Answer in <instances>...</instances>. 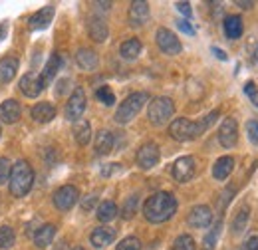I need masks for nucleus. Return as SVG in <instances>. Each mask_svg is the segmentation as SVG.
I'll use <instances>...</instances> for the list:
<instances>
[{"label":"nucleus","mask_w":258,"mask_h":250,"mask_svg":"<svg viewBox=\"0 0 258 250\" xmlns=\"http://www.w3.org/2000/svg\"><path fill=\"white\" fill-rule=\"evenodd\" d=\"M20 103L16 99H6L2 105H0V119L4 123H16L20 119Z\"/></svg>","instance_id":"2eb2a0df"},{"label":"nucleus","mask_w":258,"mask_h":250,"mask_svg":"<svg viewBox=\"0 0 258 250\" xmlns=\"http://www.w3.org/2000/svg\"><path fill=\"white\" fill-rule=\"evenodd\" d=\"M155 40H157V46H159V50H161L163 54L175 56V54H179L183 50L179 38L171 30H167V28H159L157 34H155Z\"/></svg>","instance_id":"423d86ee"},{"label":"nucleus","mask_w":258,"mask_h":250,"mask_svg":"<svg viewBox=\"0 0 258 250\" xmlns=\"http://www.w3.org/2000/svg\"><path fill=\"white\" fill-rule=\"evenodd\" d=\"M221 228H223V222L217 220L215 226L211 228V232H209V234L205 236V240H203V250H215V244H217L219 234H221Z\"/></svg>","instance_id":"c756f323"},{"label":"nucleus","mask_w":258,"mask_h":250,"mask_svg":"<svg viewBox=\"0 0 258 250\" xmlns=\"http://www.w3.org/2000/svg\"><path fill=\"white\" fill-rule=\"evenodd\" d=\"M236 4H238V6H240V8H244V10H248V8H252V6H254V4H252V2H242V0H238V2H236Z\"/></svg>","instance_id":"a18cd8bd"},{"label":"nucleus","mask_w":258,"mask_h":250,"mask_svg":"<svg viewBox=\"0 0 258 250\" xmlns=\"http://www.w3.org/2000/svg\"><path fill=\"white\" fill-rule=\"evenodd\" d=\"M111 149H113V135H111V131H105V129L97 131L96 135L97 155H107Z\"/></svg>","instance_id":"5701e85b"},{"label":"nucleus","mask_w":258,"mask_h":250,"mask_svg":"<svg viewBox=\"0 0 258 250\" xmlns=\"http://www.w3.org/2000/svg\"><path fill=\"white\" fill-rule=\"evenodd\" d=\"M254 60H256V64H258V46H256V50H254Z\"/></svg>","instance_id":"09e8293b"},{"label":"nucleus","mask_w":258,"mask_h":250,"mask_svg":"<svg viewBox=\"0 0 258 250\" xmlns=\"http://www.w3.org/2000/svg\"><path fill=\"white\" fill-rule=\"evenodd\" d=\"M213 52H215V56L219 58V60H226V54L223 50H219V48H213Z\"/></svg>","instance_id":"c03bdc74"},{"label":"nucleus","mask_w":258,"mask_h":250,"mask_svg":"<svg viewBox=\"0 0 258 250\" xmlns=\"http://www.w3.org/2000/svg\"><path fill=\"white\" fill-rule=\"evenodd\" d=\"M16 72H18V60L16 58H2L0 60V82L2 84H8V82H12L14 80V76H16Z\"/></svg>","instance_id":"aec40b11"},{"label":"nucleus","mask_w":258,"mask_h":250,"mask_svg":"<svg viewBox=\"0 0 258 250\" xmlns=\"http://www.w3.org/2000/svg\"><path fill=\"white\" fill-rule=\"evenodd\" d=\"M32 117L34 121H38V123H48V121H52L56 117V107L52 103L42 101V103L32 107Z\"/></svg>","instance_id":"f3484780"},{"label":"nucleus","mask_w":258,"mask_h":250,"mask_svg":"<svg viewBox=\"0 0 258 250\" xmlns=\"http://www.w3.org/2000/svg\"><path fill=\"white\" fill-rule=\"evenodd\" d=\"M137 205H139V199L133 195V197H129L127 201H125V205H123V209H121V217L125 220L133 219L135 217V213H137Z\"/></svg>","instance_id":"2f4dec72"},{"label":"nucleus","mask_w":258,"mask_h":250,"mask_svg":"<svg viewBox=\"0 0 258 250\" xmlns=\"http://www.w3.org/2000/svg\"><path fill=\"white\" fill-rule=\"evenodd\" d=\"M246 133H248V139L252 143H258V121L256 119H250L246 123Z\"/></svg>","instance_id":"4c0bfd02"},{"label":"nucleus","mask_w":258,"mask_h":250,"mask_svg":"<svg viewBox=\"0 0 258 250\" xmlns=\"http://www.w3.org/2000/svg\"><path fill=\"white\" fill-rule=\"evenodd\" d=\"M223 28L228 40H236L242 36V18L240 16H226L223 22Z\"/></svg>","instance_id":"4be33fe9"},{"label":"nucleus","mask_w":258,"mask_h":250,"mask_svg":"<svg viewBox=\"0 0 258 250\" xmlns=\"http://www.w3.org/2000/svg\"><path fill=\"white\" fill-rule=\"evenodd\" d=\"M177 26H179V30L185 32V34H189V36H193L195 34V28L187 22V20H179V22H177Z\"/></svg>","instance_id":"a19ab883"},{"label":"nucleus","mask_w":258,"mask_h":250,"mask_svg":"<svg viewBox=\"0 0 258 250\" xmlns=\"http://www.w3.org/2000/svg\"><path fill=\"white\" fill-rule=\"evenodd\" d=\"M119 52H121V58H125V60H135V58L141 54V42H139L137 38H129V40H125V42L121 44Z\"/></svg>","instance_id":"a878e982"},{"label":"nucleus","mask_w":258,"mask_h":250,"mask_svg":"<svg viewBox=\"0 0 258 250\" xmlns=\"http://www.w3.org/2000/svg\"><path fill=\"white\" fill-rule=\"evenodd\" d=\"M149 18V4L143 0H135L129 6V24L131 26H143Z\"/></svg>","instance_id":"ddd939ff"},{"label":"nucleus","mask_w":258,"mask_h":250,"mask_svg":"<svg viewBox=\"0 0 258 250\" xmlns=\"http://www.w3.org/2000/svg\"><path fill=\"white\" fill-rule=\"evenodd\" d=\"M58 68H60V56H58V54H52L50 60H48V64H46V68H44V72H42V80H44V84H48V82L56 76Z\"/></svg>","instance_id":"c85d7f7f"},{"label":"nucleus","mask_w":258,"mask_h":250,"mask_svg":"<svg viewBox=\"0 0 258 250\" xmlns=\"http://www.w3.org/2000/svg\"><path fill=\"white\" fill-rule=\"evenodd\" d=\"M16 242V234L10 226H0V248H10Z\"/></svg>","instance_id":"7c9ffc66"},{"label":"nucleus","mask_w":258,"mask_h":250,"mask_svg":"<svg viewBox=\"0 0 258 250\" xmlns=\"http://www.w3.org/2000/svg\"><path fill=\"white\" fill-rule=\"evenodd\" d=\"M44 80H42V76H38L36 72H28L22 80H20V92L24 95H28V97H38L40 92L44 90Z\"/></svg>","instance_id":"f8f14e48"},{"label":"nucleus","mask_w":258,"mask_h":250,"mask_svg":"<svg viewBox=\"0 0 258 250\" xmlns=\"http://www.w3.org/2000/svg\"><path fill=\"white\" fill-rule=\"evenodd\" d=\"M232 169H234V159L228 155L221 157V159L215 163V167H213V177L219 179V181H225L226 177L232 173Z\"/></svg>","instance_id":"412c9836"},{"label":"nucleus","mask_w":258,"mask_h":250,"mask_svg":"<svg viewBox=\"0 0 258 250\" xmlns=\"http://www.w3.org/2000/svg\"><path fill=\"white\" fill-rule=\"evenodd\" d=\"M246 222H248V209L242 207V209L236 213V219L232 222V230H234V232H242V230L246 228Z\"/></svg>","instance_id":"473e14b6"},{"label":"nucleus","mask_w":258,"mask_h":250,"mask_svg":"<svg viewBox=\"0 0 258 250\" xmlns=\"http://www.w3.org/2000/svg\"><path fill=\"white\" fill-rule=\"evenodd\" d=\"M86 111V94L82 88L74 90L72 97L68 99V105H66V117L70 121H78Z\"/></svg>","instance_id":"0eeeda50"},{"label":"nucleus","mask_w":258,"mask_h":250,"mask_svg":"<svg viewBox=\"0 0 258 250\" xmlns=\"http://www.w3.org/2000/svg\"><path fill=\"white\" fill-rule=\"evenodd\" d=\"M0 133H2V131H0Z\"/></svg>","instance_id":"3c124183"},{"label":"nucleus","mask_w":258,"mask_h":250,"mask_svg":"<svg viewBox=\"0 0 258 250\" xmlns=\"http://www.w3.org/2000/svg\"><path fill=\"white\" fill-rule=\"evenodd\" d=\"M94 205H96V197H88V199L82 203V209H84V211H90Z\"/></svg>","instance_id":"37998d69"},{"label":"nucleus","mask_w":258,"mask_h":250,"mask_svg":"<svg viewBox=\"0 0 258 250\" xmlns=\"http://www.w3.org/2000/svg\"><path fill=\"white\" fill-rule=\"evenodd\" d=\"M117 217V205L113 201H103L99 207H97V219L101 222H109Z\"/></svg>","instance_id":"bb28decb"},{"label":"nucleus","mask_w":258,"mask_h":250,"mask_svg":"<svg viewBox=\"0 0 258 250\" xmlns=\"http://www.w3.org/2000/svg\"><path fill=\"white\" fill-rule=\"evenodd\" d=\"M115 250H141V242H139V238H135V236H127V238H123V240L117 244Z\"/></svg>","instance_id":"c9c22d12"},{"label":"nucleus","mask_w":258,"mask_h":250,"mask_svg":"<svg viewBox=\"0 0 258 250\" xmlns=\"http://www.w3.org/2000/svg\"><path fill=\"white\" fill-rule=\"evenodd\" d=\"M177 10H179L183 16H187V18H189V16H191V12H193L189 2H177Z\"/></svg>","instance_id":"ea45409f"},{"label":"nucleus","mask_w":258,"mask_h":250,"mask_svg":"<svg viewBox=\"0 0 258 250\" xmlns=\"http://www.w3.org/2000/svg\"><path fill=\"white\" fill-rule=\"evenodd\" d=\"M219 117V111H213L209 113L203 121H191V119H185V117H177L173 123L169 125V135L177 141H191L195 137H199L209 125H213Z\"/></svg>","instance_id":"f03ea898"},{"label":"nucleus","mask_w":258,"mask_h":250,"mask_svg":"<svg viewBox=\"0 0 258 250\" xmlns=\"http://www.w3.org/2000/svg\"><path fill=\"white\" fill-rule=\"evenodd\" d=\"M6 28H8L6 24H0V40L4 38V34H6Z\"/></svg>","instance_id":"de8ad7c7"},{"label":"nucleus","mask_w":258,"mask_h":250,"mask_svg":"<svg viewBox=\"0 0 258 250\" xmlns=\"http://www.w3.org/2000/svg\"><path fill=\"white\" fill-rule=\"evenodd\" d=\"M159 147L155 143H145L139 151H137V165L141 169H153L159 163Z\"/></svg>","instance_id":"9d476101"},{"label":"nucleus","mask_w":258,"mask_h":250,"mask_svg":"<svg viewBox=\"0 0 258 250\" xmlns=\"http://www.w3.org/2000/svg\"><path fill=\"white\" fill-rule=\"evenodd\" d=\"M147 99H149V95L145 92H135V94L127 95L125 101H121V105L115 111V121L117 123H129L141 111V107L145 105Z\"/></svg>","instance_id":"20e7f679"},{"label":"nucleus","mask_w":258,"mask_h":250,"mask_svg":"<svg viewBox=\"0 0 258 250\" xmlns=\"http://www.w3.org/2000/svg\"><path fill=\"white\" fill-rule=\"evenodd\" d=\"M74 250H84V248H80V246H78V248H74Z\"/></svg>","instance_id":"8fccbe9b"},{"label":"nucleus","mask_w":258,"mask_h":250,"mask_svg":"<svg viewBox=\"0 0 258 250\" xmlns=\"http://www.w3.org/2000/svg\"><path fill=\"white\" fill-rule=\"evenodd\" d=\"M177 211V199L171 193H155L151 195L143 205V215L149 222H165L169 220Z\"/></svg>","instance_id":"f257e3e1"},{"label":"nucleus","mask_w":258,"mask_h":250,"mask_svg":"<svg viewBox=\"0 0 258 250\" xmlns=\"http://www.w3.org/2000/svg\"><path fill=\"white\" fill-rule=\"evenodd\" d=\"M175 113V103L173 99L169 97H155L151 103H149V109H147V115H149V121L153 125H163L167 123Z\"/></svg>","instance_id":"39448f33"},{"label":"nucleus","mask_w":258,"mask_h":250,"mask_svg":"<svg viewBox=\"0 0 258 250\" xmlns=\"http://www.w3.org/2000/svg\"><path fill=\"white\" fill-rule=\"evenodd\" d=\"M90 240L96 248H103V246H107L115 240V230L109 228V226H97V228H94Z\"/></svg>","instance_id":"dca6fc26"},{"label":"nucleus","mask_w":258,"mask_h":250,"mask_svg":"<svg viewBox=\"0 0 258 250\" xmlns=\"http://www.w3.org/2000/svg\"><path fill=\"white\" fill-rule=\"evenodd\" d=\"M76 62L78 66L82 68V70H96L97 68V56L96 52H92V50H88V48H82V50H78V54H76Z\"/></svg>","instance_id":"b1692460"},{"label":"nucleus","mask_w":258,"mask_h":250,"mask_svg":"<svg viewBox=\"0 0 258 250\" xmlns=\"http://www.w3.org/2000/svg\"><path fill=\"white\" fill-rule=\"evenodd\" d=\"M236 139H238V125L234 117H226L223 125H221V131H219V141L221 145L230 149L236 145Z\"/></svg>","instance_id":"9b49d317"},{"label":"nucleus","mask_w":258,"mask_h":250,"mask_svg":"<svg viewBox=\"0 0 258 250\" xmlns=\"http://www.w3.org/2000/svg\"><path fill=\"white\" fill-rule=\"evenodd\" d=\"M10 169H12V165L8 163V159H0V185H4L8 181Z\"/></svg>","instance_id":"e433bc0d"},{"label":"nucleus","mask_w":258,"mask_h":250,"mask_svg":"<svg viewBox=\"0 0 258 250\" xmlns=\"http://www.w3.org/2000/svg\"><path fill=\"white\" fill-rule=\"evenodd\" d=\"M99 8H103V10H109L111 8V2H96Z\"/></svg>","instance_id":"49530a36"},{"label":"nucleus","mask_w":258,"mask_h":250,"mask_svg":"<svg viewBox=\"0 0 258 250\" xmlns=\"http://www.w3.org/2000/svg\"><path fill=\"white\" fill-rule=\"evenodd\" d=\"M88 30H90V36H92L96 42H103V40L107 38V24H105L101 18H97V16H94V18L90 20Z\"/></svg>","instance_id":"393cba45"},{"label":"nucleus","mask_w":258,"mask_h":250,"mask_svg":"<svg viewBox=\"0 0 258 250\" xmlns=\"http://www.w3.org/2000/svg\"><path fill=\"white\" fill-rule=\"evenodd\" d=\"M195 171H197V167H195L193 157H179V159L175 161L171 173H173V179H175V181L187 183V181H191L195 177Z\"/></svg>","instance_id":"6e6552de"},{"label":"nucleus","mask_w":258,"mask_h":250,"mask_svg":"<svg viewBox=\"0 0 258 250\" xmlns=\"http://www.w3.org/2000/svg\"><path fill=\"white\" fill-rule=\"evenodd\" d=\"M52 18H54V6H46L30 18V28L32 30H44L52 22Z\"/></svg>","instance_id":"a211bd4d"},{"label":"nucleus","mask_w":258,"mask_h":250,"mask_svg":"<svg viewBox=\"0 0 258 250\" xmlns=\"http://www.w3.org/2000/svg\"><path fill=\"white\" fill-rule=\"evenodd\" d=\"M97 99L101 101V103H105V105H113L115 103V95H113V92L107 88V86H103V88H99L96 92Z\"/></svg>","instance_id":"f704fd0d"},{"label":"nucleus","mask_w":258,"mask_h":250,"mask_svg":"<svg viewBox=\"0 0 258 250\" xmlns=\"http://www.w3.org/2000/svg\"><path fill=\"white\" fill-rule=\"evenodd\" d=\"M80 199V193L74 185H64L54 193V205L60 209V211H70Z\"/></svg>","instance_id":"1a4fd4ad"},{"label":"nucleus","mask_w":258,"mask_h":250,"mask_svg":"<svg viewBox=\"0 0 258 250\" xmlns=\"http://www.w3.org/2000/svg\"><path fill=\"white\" fill-rule=\"evenodd\" d=\"M213 220V211L207 205H199L189 213V224L193 228H207Z\"/></svg>","instance_id":"4468645a"},{"label":"nucleus","mask_w":258,"mask_h":250,"mask_svg":"<svg viewBox=\"0 0 258 250\" xmlns=\"http://www.w3.org/2000/svg\"><path fill=\"white\" fill-rule=\"evenodd\" d=\"M244 94L248 95L254 103H258V88L254 82H246V84H244Z\"/></svg>","instance_id":"58836bf2"},{"label":"nucleus","mask_w":258,"mask_h":250,"mask_svg":"<svg viewBox=\"0 0 258 250\" xmlns=\"http://www.w3.org/2000/svg\"><path fill=\"white\" fill-rule=\"evenodd\" d=\"M10 193L14 197H24L32 189L34 183V171L30 163L26 161H16L10 169Z\"/></svg>","instance_id":"7ed1b4c3"},{"label":"nucleus","mask_w":258,"mask_h":250,"mask_svg":"<svg viewBox=\"0 0 258 250\" xmlns=\"http://www.w3.org/2000/svg\"><path fill=\"white\" fill-rule=\"evenodd\" d=\"M74 137H76V141H78V145H88L90 143V139H92V127L88 121H80V123L76 125V129H74Z\"/></svg>","instance_id":"cd10ccee"},{"label":"nucleus","mask_w":258,"mask_h":250,"mask_svg":"<svg viewBox=\"0 0 258 250\" xmlns=\"http://www.w3.org/2000/svg\"><path fill=\"white\" fill-rule=\"evenodd\" d=\"M54 236H56V226H54V224H44V226H40V228L36 230V234H34V244H36L38 248H46L48 244H52Z\"/></svg>","instance_id":"6ab92c4d"},{"label":"nucleus","mask_w":258,"mask_h":250,"mask_svg":"<svg viewBox=\"0 0 258 250\" xmlns=\"http://www.w3.org/2000/svg\"><path fill=\"white\" fill-rule=\"evenodd\" d=\"M244 250H258V234H252V236L246 240Z\"/></svg>","instance_id":"79ce46f5"},{"label":"nucleus","mask_w":258,"mask_h":250,"mask_svg":"<svg viewBox=\"0 0 258 250\" xmlns=\"http://www.w3.org/2000/svg\"><path fill=\"white\" fill-rule=\"evenodd\" d=\"M173 250H195L193 236H189V234H181V236L175 240V244H173Z\"/></svg>","instance_id":"72a5a7b5"}]
</instances>
